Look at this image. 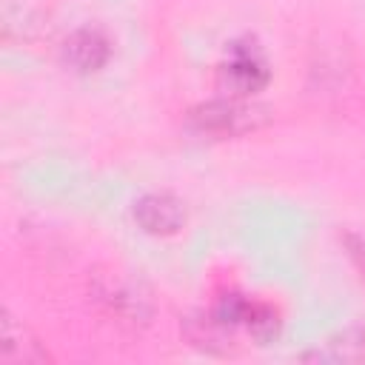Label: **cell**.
<instances>
[{
  "label": "cell",
  "mask_w": 365,
  "mask_h": 365,
  "mask_svg": "<svg viewBox=\"0 0 365 365\" xmlns=\"http://www.w3.org/2000/svg\"><path fill=\"white\" fill-rule=\"evenodd\" d=\"M188 123L205 137H242L268 123L265 108L245 103L242 97H220L191 108Z\"/></svg>",
  "instance_id": "6da1fadb"
},
{
  "label": "cell",
  "mask_w": 365,
  "mask_h": 365,
  "mask_svg": "<svg viewBox=\"0 0 365 365\" xmlns=\"http://www.w3.org/2000/svg\"><path fill=\"white\" fill-rule=\"evenodd\" d=\"M108 54H111L108 37L91 26L71 31L63 43V60L80 74H91V71L103 68L108 63Z\"/></svg>",
  "instance_id": "5b68a950"
},
{
  "label": "cell",
  "mask_w": 365,
  "mask_h": 365,
  "mask_svg": "<svg viewBox=\"0 0 365 365\" xmlns=\"http://www.w3.org/2000/svg\"><path fill=\"white\" fill-rule=\"evenodd\" d=\"M305 359L319 362H365V328H345L322 348L305 354Z\"/></svg>",
  "instance_id": "8992f818"
},
{
  "label": "cell",
  "mask_w": 365,
  "mask_h": 365,
  "mask_svg": "<svg viewBox=\"0 0 365 365\" xmlns=\"http://www.w3.org/2000/svg\"><path fill=\"white\" fill-rule=\"evenodd\" d=\"M134 222L154 237H171L185 225V205L165 191L145 194L134 202Z\"/></svg>",
  "instance_id": "3957f363"
},
{
  "label": "cell",
  "mask_w": 365,
  "mask_h": 365,
  "mask_svg": "<svg viewBox=\"0 0 365 365\" xmlns=\"http://www.w3.org/2000/svg\"><path fill=\"white\" fill-rule=\"evenodd\" d=\"M245 331L259 342L265 345L268 339L277 336V328H279V319H277V311L265 302H248V311H245V319H242Z\"/></svg>",
  "instance_id": "ba28073f"
},
{
  "label": "cell",
  "mask_w": 365,
  "mask_h": 365,
  "mask_svg": "<svg viewBox=\"0 0 365 365\" xmlns=\"http://www.w3.org/2000/svg\"><path fill=\"white\" fill-rule=\"evenodd\" d=\"M185 334L197 348H202L208 354H225L228 345H231L228 342V328L214 314L211 317H191L185 322Z\"/></svg>",
  "instance_id": "52a82bcc"
},
{
  "label": "cell",
  "mask_w": 365,
  "mask_h": 365,
  "mask_svg": "<svg viewBox=\"0 0 365 365\" xmlns=\"http://www.w3.org/2000/svg\"><path fill=\"white\" fill-rule=\"evenodd\" d=\"M94 299L103 305V311L108 317H114L117 322L125 325H143L148 319V302L123 279H97L91 288Z\"/></svg>",
  "instance_id": "277c9868"
},
{
  "label": "cell",
  "mask_w": 365,
  "mask_h": 365,
  "mask_svg": "<svg viewBox=\"0 0 365 365\" xmlns=\"http://www.w3.org/2000/svg\"><path fill=\"white\" fill-rule=\"evenodd\" d=\"M345 74H348V63L342 60L339 51H328L325 46L314 51V60H311V80H314L317 86L328 88V77H334V83L342 86Z\"/></svg>",
  "instance_id": "9c48e42d"
},
{
  "label": "cell",
  "mask_w": 365,
  "mask_h": 365,
  "mask_svg": "<svg viewBox=\"0 0 365 365\" xmlns=\"http://www.w3.org/2000/svg\"><path fill=\"white\" fill-rule=\"evenodd\" d=\"M222 86L234 91V97H251L259 88H265L271 71L262 57V51L254 43H234L220 66Z\"/></svg>",
  "instance_id": "7a4b0ae2"
},
{
  "label": "cell",
  "mask_w": 365,
  "mask_h": 365,
  "mask_svg": "<svg viewBox=\"0 0 365 365\" xmlns=\"http://www.w3.org/2000/svg\"><path fill=\"white\" fill-rule=\"evenodd\" d=\"M3 356L11 359V362H37L46 354L37 348V342H26L23 328H20V336H17L14 322L6 319V325H3Z\"/></svg>",
  "instance_id": "30bf717a"
}]
</instances>
